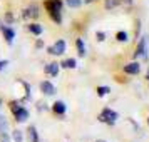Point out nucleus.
Segmentation results:
<instances>
[{"label":"nucleus","instance_id":"1","mask_svg":"<svg viewBox=\"0 0 149 142\" xmlns=\"http://www.w3.org/2000/svg\"><path fill=\"white\" fill-rule=\"evenodd\" d=\"M45 8H47L49 15L52 17V20L61 24L62 17H61V10H62V2L61 0H47L45 2Z\"/></svg>","mask_w":149,"mask_h":142},{"label":"nucleus","instance_id":"2","mask_svg":"<svg viewBox=\"0 0 149 142\" xmlns=\"http://www.w3.org/2000/svg\"><path fill=\"white\" fill-rule=\"evenodd\" d=\"M99 121L101 122H106L109 125H114L116 121H117V114H116L114 110H111V109H104L99 115Z\"/></svg>","mask_w":149,"mask_h":142},{"label":"nucleus","instance_id":"3","mask_svg":"<svg viewBox=\"0 0 149 142\" xmlns=\"http://www.w3.org/2000/svg\"><path fill=\"white\" fill-rule=\"evenodd\" d=\"M64 52H65V42L64 40H57V44L54 47L49 48V54L50 55H62Z\"/></svg>","mask_w":149,"mask_h":142},{"label":"nucleus","instance_id":"4","mask_svg":"<svg viewBox=\"0 0 149 142\" xmlns=\"http://www.w3.org/2000/svg\"><path fill=\"white\" fill-rule=\"evenodd\" d=\"M134 57H148V54H146V39H144V37H142L141 40H139V44H137Z\"/></svg>","mask_w":149,"mask_h":142},{"label":"nucleus","instance_id":"5","mask_svg":"<svg viewBox=\"0 0 149 142\" xmlns=\"http://www.w3.org/2000/svg\"><path fill=\"white\" fill-rule=\"evenodd\" d=\"M40 89H42V92L45 95H54L55 94V87L50 84V82H47V80H44L40 84Z\"/></svg>","mask_w":149,"mask_h":142},{"label":"nucleus","instance_id":"6","mask_svg":"<svg viewBox=\"0 0 149 142\" xmlns=\"http://www.w3.org/2000/svg\"><path fill=\"white\" fill-rule=\"evenodd\" d=\"M139 70H141V65L137 62H131L127 65H124V72L126 74H137Z\"/></svg>","mask_w":149,"mask_h":142},{"label":"nucleus","instance_id":"7","mask_svg":"<svg viewBox=\"0 0 149 142\" xmlns=\"http://www.w3.org/2000/svg\"><path fill=\"white\" fill-rule=\"evenodd\" d=\"M2 34H3V37H5V40H7L8 44H12V42H14L15 34H14V30H12V28H8V27H5V25H2Z\"/></svg>","mask_w":149,"mask_h":142},{"label":"nucleus","instance_id":"8","mask_svg":"<svg viewBox=\"0 0 149 142\" xmlns=\"http://www.w3.org/2000/svg\"><path fill=\"white\" fill-rule=\"evenodd\" d=\"M14 114H15V119H17L19 122H25V121L29 119V112H27L24 107H20L19 110H15Z\"/></svg>","mask_w":149,"mask_h":142},{"label":"nucleus","instance_id":"9","mask_svg":"<svg viewBox=\"0 0 149 142\" xmlns=\"http://www.w3.org/2000/svg\"><path fill=\"white\" fill-rule=\"evenodd\" d=\"M45 74L52 75V77H57L59 75V64H49V65H45Z\"/></svg>","mask_w":149,"mask_h":142},{"label":"nucleus","instance_id":"10","mask_svg":"<svg viewBox=\"0 0 149 142\" xmlns=\"http://www.w3.org/2000/svg\"><path fill=\"white\" fill-rule=\"evenodd\" d=\"M39 15H40V14H39V7H37V5H34V3H32V5L27 8V10H25V17H30V19H37Z\"/></svg>","mask_w":149,"mask_h":142},{"label":"nucleus","instance_id":"11","mask_svg":"<svg viewBox=\"0 0 149 142\" xmlns=\"http://www.w3.org/2000/svg\"><path fill=\"white\" fill-rule=\"evenodd\" d=\"M52 109H54L55 114H64V112H65V104L59 100V102H55V104H54V107H52Z\"/></svg>","mask_w":149,"mask_h":142},{"label":"nucleus","instance_id":"12","mask_svg":"<svg viewBox=\"0 0 149 142\" xmlns=\"http://www.w3.org/2000/svg\"><path fill=\"white\" fill-rule=\"evenodd\" d=\"M75 45H77V54L81 55V57H84L86 55V45H84L82 39H79V40L75 42Z\"/></svg>","mask_w":149,"mask_h":142},{"label":"nucleus","instance_id":"13","mask_svg":"<svg viewBox=\"0 0 149 142\" xmlns=\"http://www.w3.org/2000/svg\"><path fill=\"white\" fill-rule=\"evenodd\" d=\"M29 142H39V137H37V130H35V127H29Z\"/></svg>","mask_w":149,"mask_h":142},{"label":"nucleus","instance_id":"14","mask_svg":"<svg viewBox=\"0 0 149 142\" xmlns=\"http://www.w3.org/2000/svg\"><path fill=\"white\" fill-rule=\"evenodd\" d=\"M29 30H30L34 35H40L42 34V27L39 25V24H30V25H29Z\"/></svg>","mask_w":149,"mask_h":142},{"label":"nucleus","instance_id":"15","mask_svg":"<svg viewBox=\"0 0 149 142\" xmlns=\"http://www.w3.org/2000/svg\"><path fill=\"white\" fill-rule=\"evenodd\" d=\"M61 65H62V67H65V69H75V67H77L75 59H67L65 62H62Z\"/></svg>","mask_w":149,"mask_h":142},{"label":"nucleus","instance_id":"16","mask_svg":"<svg viewBox=\"0 0 149 142\" xmlns=\"http://www.w3.org/2000/svg\"><path fill=\"white\" fill-rule=\"evenodd\" d=\"M65 2H67V5L70 8H79L82 3V0H65Z\"/></svg>","mask_w":149,"mask_h":142},{"label":"nucleus","instance_id":"17","mask_svg":"<svg viewBox=\"0 0 149 142\" xmlns=\"http://www.w3.org/2000/svg\"><path fill=\"white\" fill-rule=\"evenodd\" d=\"M119 5V0H106V8L111 10V8H116Z\"/></svg>","mask_w":149,"mask_h":142},{"label":"nucleus","instance_id":"18","mask_svg":"<svg viewBox=\"0 0 149 142\" xmlns=\"http://www.w3.org/2000/svg\"><path fill=\"white\" fill-rule=\"evenodd\" d=\"M109 92H111L109 87H97V95H99V97H104V95H107Z\"/></svg>","mask_w":149,"mask_h":142},{"label":"nucleus","instance_id":"19","mask_svg":"<svg viewBox=\"0 0 149 142\" xmlns=\"http://www.w3.org/2000/svg\"><path fill=\"white\" fill-rule=\"evenodd\" d=\"M12 139H14L15 142H22V141H24V137H22V132H20V130H14V134H12Z\"/></svg>","mask_w":149,"mask_h":142},{"label":"nucleus","instance_id":"20","mask_svg":"<svg viewBox=\"0 0 149 142\" xmlns=\"http://www.w3.org/2000/svg\"><path fill=\"white\" fill-rule=\"evenodd\" d=\"M116 39H117L119 42H127V34H126V32H117Z\"/></svg>","mask_w":149,"mask_h":142},{"label":"nucleus","instance_id":"21","mask_svg":"<svg viewBox=\"0 0 149 142\" xmlns=\"http://www.w3.org/2000/svg\"><path fill=\"white\" fill-rule=\"evenodd\" d=\"M10 109H12V112H15V110L20 109V104L19 102H10Z\"/></svg>","mask_w":149,"mask_h":142},{"label":"nucleus","instance_id":"22","mask_svg":"<svg viewBox=\"0 0 149 142\" xmlns=\"http://www.w3.org/2000/svg\"><path fill=\"white\" fill-rule=\"evenodd\" d=\"M95 37H97V40H99V42L106 40V39H104V37H106V35H104V32H97V34H95Z\"/></svg>","mask_w":149,"mask_h":142},{"label":"nucleus","instance_id":"23","mask_svg":"<svg viewBox=\"0 0 149 142\" xmlns=\"http://www.w3.org/2000/svg\"><path fill=\"white\" fill-rule=\"evenodd\" d=\"M7 64H8L7 60H2V62H0V70H2V69L5 67V65H7Z\"/></svg>","mask_w":149,"mask_h":142},{"label":"nucleus","instance_id":"24","mask_svg":"<svg viewBox=\"0 0 149 142\" xmlns=\"http://www.w3.org/2000/svg\"><path fill=\"white\" fill-rule=\"evenodd\" d=\"M12 20H14V17H12L10 14H7V22H12Z\"/></svg>","mask_w":149,"mask_h":142},{"label":"nucleus","instance_id":"25","mask_svg":"<svg viewBox=\"0 0 149 142\" xmlns=\"http://www.w3.org/2000/svg\"><path fill=\"white\" fill-rule=\"evenodd\" d=\"M84 2H86V3H91V2H94V0H84Z\"/></svg>","mask_w":149,"mask_h":142},{"label":"nucleus","instance_id":"26","mask_svg":"<svg viewBox=\"0 0 149 142\" xmlns=\"http://www.w3.org/2000/svg\"><path fill=\"white\" fill-rule=\"evenodd\" d=\"M148 79H149V72H148Z\"/></svg>","mask_w":149,"mask_h":142},{"label":"nucleus","instance_id":"27","mask_svg":"<svg viewBox=\"0 0 149 142\" xmlns=\"http://www.w3.org/2000/svg\"><path fill=\"white\" fill-rule=\"evenodd\" d=\"M97 142H104V141H97Z\"/></svg>","mask_w":149,"mask_h":142},{"label":"nucleus","instance_id":"28","mask_svg":"<svg viewBox=\"0 0 149 142\" xmlns=\"http://www.w3.org/2000/svg\"><path fill=\"white\" fill-rule=\"evenodd\" d=\"M148 124H149V119H148Z\"/></svg>","mask_w":149,"mask_h":142},{"label":"nucleus","instance_id":"29","mask_svg":"<svg viewBox=\"0 0 149 142\" xmlns=\"http://www.w3.org/2000/svg\"><path fill=\"white\" fill-rule=\"evenodd\" d=\"M0 105H2V102H0Z\"/></svg>","mask_w":149,"mask_h":142}]
</instances>
